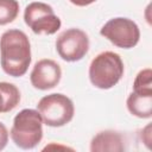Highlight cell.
<instances>
[{
	"instance_id": "obj_4",
	"label": "cell",
	"mask_w": 152,
	"mask_h": 152,
	"mask_svg": "<svg viewBox=\"0 0 152 152\" xmlns=\"http://www.w3.org/2000/svg\"><path fill=\"white\" fill-rule=\"evenodd\" d=\"M43 122L50 127H62L69 124L75 114V107L72 101L64 94L53 93L43 96L38 104Z\"/></svg>"
},
{
	"instance_id": "obj_1",
	"label": "cell",
	"mask_w": 152,
	"mask_h": 152,
	"mask_svg": "<svg viewBox=\"0 0 152 152\" xmlns=\"http://www.w3.org/2000/svg\"><path fill=\"white\" fill-rule=\"evenodd\" d=\"M31 44L25 32L11 28L0 37V63L2 70L12 76L26 74L31 64Z\"/></svg>"
},
{
	"instance_id": "obj_2",
	"label": "cell",
	"mask_w": 152,
	"mask_h": 152,
	"mask_svg": "<svg viewBox=\"0 0 152 152\" xmlns=\"http://www.w3.org/2000/svg\"><path fill=\"white\" fill-rule=\"evenodd\" d=\"M11 138L15 146L23 150L36 147L43 139V119L38 110L25 108L13 119Z\"/></svg>"
},
{
	"instance_id": "obj_15",
	"label": "cell",
	"mask_w": 152,
	"mask_h": 152,
	"mask_svg": "<svg viewBox=\"0 0 152 152\" xmlns=\"http://www.w3.org/2000/svg\"><path fill=\"white\" fill-rule=\"evenodd\" d=\"M72 5L75 6H80V7H83V6H88L93 2H95L96 0H69Z\"/></svg>"
},
{
	"instance_id": "obj_5",
	"label": "cell",
	"mask_w": 152,
	"mask_h": 152,
	"mask_svg": "<svg viewBox=\"0 0 152 152\" xmlns=\"http://www.w3.org/2000/svg\"><path fill=\"white\" fill-rule=\"evenodd\" d=\"M100 34L121 49L134 48L140 38V30L135 21L125 17L109 19L100 30Z\"/></svg>"
},
{
	"instance_id": "obj_10",
	"label": "cell",
	"mask_w": 152,
	"mask_h": 152,
	"mask_svg": "<svg viewBox=\"0 0 152 152\" xmlns=\"http://www.w3.org/2000/svg\"><path fill=\"white\" fill-rule=\"evenodd\" d=\"M126 104L134 116L150 119L152 116V91H132L127 97Z\"/></svg>"
},
{
	"instance_id": "obj_12",
	"label": "cell",
	"mask_w": 152,
	"mask_h": 152,
	"mask_svg": "<svg viewBox=\"0 0 152 152\" xmlns=\"http://www.w3.org/2000/svg\"><path fill=\"white\" fill-rule=\"evenodd\" d=\"M19 14V2L17 0H0V25L12 23Z\"/></svg>"
},
{
	"instance_id": "obj_11",
	"label": "cell",
	"mask_w": 152,
	"mask_h": 152,
	"mask_svg": "<svg viewBox=\"0 0 152 152\" xmlns=\"http://www.w3.org/2000/svg\"><path fill=\"white\" fill-rule=\"evenodd\" d=\"M20 102V91L13 83L0 82V113L14 109Z\"/></svg>"
},
{
	"instance_id": "obj_6",
	"label": "cell",
	"mask_w": 152,
	"mask_h": 152,
	"mask_svg": "<svg viewBox=\"0 0 152 152\" xmlns=\"http://www.w3.org/2000/svg\"><path fill=\"white\" fill-rule=\"evenodd\" d=\"M24 20L36 34H53L62 25V21L55 14L53 8L50 5L39 1L31 2L25 7Z\"/></svg>"
},
{
	"instance_id": "obj_13",
	"label": "cell",
	"mask_w": 152,
	"mask_h": 152,
	"mask_svg": "<svg viewBox=\"0 0 152 152\" xmlns=\"http://www.w3.org/2000/svg\"><path fill=\"white\" fill-rule=\"evenodd\" d=\"M133 91H152V71L150 68L138 72L133 82Z\"/></svg>"
},
{
	"instance_id": "obj_8",
	"label": "cell",
	"mask_w": 152,
	"mask_h": 152,
	"mask_svg": "<svg viewBox=\"0 0 152 152\" xmlns=\"http://www.w3.org/2000/svg\"><path fill=\"white\" fill-rule=\"evenodd\" d=\"M62 77V69L59 64L52 59L38 61L30 75L31 84L39 90H48L55 88Z\"/></svg>"
},
{
	"instance_id": "obj_7",
	"label": "cell",
	"mask_w": 152,
	"mask_h": 152,
	"mask_svg": "<svg viewBox=\"0 0 152 152\" xmlns=\"http://www.w3.org/2000/svg\"><path fill=\"white\" fill-rule=\"evenodd\" d=\"M56 50L62 59L77 62L87 55L89 50V38L87 33L80 28H68L58 36Z\"/></svg>"
},
{
	"instance_id": "obj_14",
	"label": "cell",
	"mask_w": 152,
	"mask_h": 152,
	"mask_svg": "<svg viewBox=\"0 0 152 152\" xmlns=\"http://www.w3.org/2000/svg\"><path fill=\"white\" fill-rule=\"evenodd\" d=\"M8 142V131L6 126L0 121V151L6 147Z\"/></svg>"
},
{
	"instance_id": "obj_3",
	"label": "cell",
	"mask_w": 152,
	"mask_h": 152,
	"mask_svg": "<svg viewBox=\"0 0 152 152\" xmlns=\"http://www.w3.org/2000/svg\"><path fill=\"white\" fill-rule=\"evenodd\" d=\"M121 57L113 51H103L93 58L89 65V80L99 89L113 88L124 76Z\"/></svg>"
},
{
	"instance_id": "obj_9",
	"label": "cell",
	"mask_w": 152,
	"mask_h": 152,
	"mask_svg": "<svg viewBox=\"0 0 152 152\" xmlns=\"http://www.w3.org/2000/svg\"><path fill=\"white\" fill-rule=\"evenodd\" d=\"M124 150L122 137L116 131L106 129L99 132L90 141L91 152H122Z\"/></svg>"
}]
</instances>
